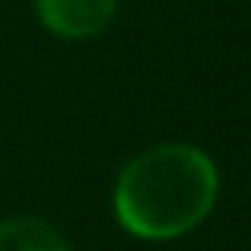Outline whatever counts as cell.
Returning a JSON list of instances; mask_svg holds the SVG:
<instances>
[{
  "instance_id": "3",
  "label": "cell",
  "mask_w": 251,
  "mask_h": 251,
  "mask_svg": "<svg viewBox=\"0 0 251 251\" xmlns=\"http://www.w3.org/2000/svg\"><path fill=\"white\" fill-rule=\"evenodd\" d=\"M0 251H70V245L51 223L13 216L0 223Z\"/></svg>"
},
{
  "instance_id": "1",
  "label": "cell",
  "mask_w": 251,
  "mask_h": 251,
  "mask_svg": "<svg viewBox=\"0 0 251 251\" xmlns=\"http://www.w3.org/2000/svg\"><path fill=\"white\" fill-rule=\"evenodd\" d=\"M220 194V172L201 147L162 143L121 169L111 194L124 232L147 242L181 239L197 229Z\"/></svg>"
},
{
  "instance_id": "2",
  "label": "cell",
  "mask_w": 251,
  "mask_h": 251,
  "mask_svg": "<svg viewBox=\"0 0 251 251\" xmlns=\"http://www.w3.org/2000/svg\"><path fill=\"white\" fill-rule=\"evenodd\" d=\"M118 0H35V16L57 38H92L111 23Z\"/></svg>"
}]
</instances>
